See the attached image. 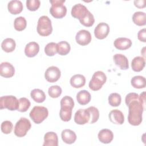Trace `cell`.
Segmentation results:
<instances>
[{
    "mask_svg": "<svg viewBox=\"0 0 146 146\" xmlns=\"http://www.w3.org/2000/svg\"><path fill=\"white\" fill-rule=\"evenodd\" d=\"M128 107V120L130 124L137 126L142 122V113L145 110L144 107L139 100V96L130 102L127 105Z\"/></svg>",
    "mask_w": 146,
    "mask_h": 146,
    "instance_id": "cell-1",
    "label": "cell"
},
{
    "mask_svg": "<svg viewBox=\"0 0 146 146\" xmlns=\"http://www.w3.org/2000/svg\"><path fill=\"white\" fill-rule=\"evenodd\" d=\"M50 2L51 3L50 13L53 17L60 19L66 15L67 8L63 5L64 0H50Z\"/></svg>",
    "mask_w": 146,
    "mask_h": 146,
    "instance_id": "cell-2",
    "label": "cell"
},
{
    "mask_svg": "<svg viewBox=\"0 0 146 146\" xmlns=\"http://www.w3.org/2000/svg\"><path fill=\"white\" fill-rule=\"evenodd\" d=\"M38 33L43 36L50 35L52 31V27L50 19L46 15L40 17L38 21L36 27Z\"/></svg>",
    "mask_w": 146,
    "mask_h": 146,
    "instance_id": "cell-3",
    "label": "cell"
},
{
    "mask_svg": "<svg viewBox=\"0 0 146 146\" xmlns=\"http://www.w3.org/2000/svg\"><path fill=\"white\" fill-rule=\"evenodd\" d=\"M29 115L35 123L40 124L48 116V111L43 106H34Z\"/></svg>",
    "mask_w": 146,
    "mask_h": 146,
    "instance_id": "cell-4",
    "label": "cell"
},
{
    "mask_svg": "<svg viewBox=\"0 0 146 146\" xmlns=\"http://www.w3.org/2000/svg\"><path fill=\"white\" fill-rule=\"evenodd\" d=\"M106 80L107 76L106 74L103 71H98L93 74L89 82V88L93 91H98L102 87Z\"/></svg>",
    "mask_w": 146,
    "mask_h": 146,
    "instance_id": "cell-5",
    "label": "cell"
},
{
    "mask_svg": "<svg viewBox=\"0 0 146 146\" xmlns=\"http://www.w3.org/2000/svg\"><path fill=\"white\" fill-rule=\"evenodd\" d=\"M19 106V100L13 95L3 96L0 98V108H7L10 111L17 110Z\"/></svg>",
    "mask_w": 146,
    "mask_h": 146,
    "instance_id": "cell-6",
    "label": "cell"
},
{
    "mask_svg": "<svg viewBox=\"0 0 146 146\" xmlns=\"http://www.w3.org/2000/svg\"><path fill=\"white\" fill-rule=\"evenodd\" d=\"M31 123L29 119L26 117H21L15 124L14 130V134L19 137H23L31 128Z\"/></svg>",
    "mask_w": 146,
    "mask_h": 146,
    "instance_id": "cell-7",
    "label": "cell"
},
{
    "mask_svg": "<svg viewBox=\"0 0 146 146\" xmlns=\"http://www.w3.org/2000/svg\"><path fill=\"white\" fill-rule=\"evenodd\" d=\"M90 112L88 108L79 109L75 113L74 121L79 125H83L88 123L90 120Z\"/></svg>",
    "mask_w": 146,
    "mask_h": 146,
    "instance_id": "cell-8",
    "label": "cell"
},
{
    "mask_svg": "<svg viewBox=\"0 0 146 146\" xmlns=\"http://www.w3.org/2000/svg\"><path fill=\"white\" fill-rule=\"evenodd\" d=\"M89 11L84 5L81 3H78L72 7L71 14L74 18H77L80 21L87 16Z\"/></svg>",
    "mask_w": 146,
    "mask_h": 146,
    "instance_id": "cell-9",
    "label": "cell"
},
{
    "mask_svg": "<svg viewBox=\"0 0 146 146\" xmlns=\"http://www.w3.org/2000/svg\"><path fill=\"white\" fill-rule=\"evenodd\" d=\"M61 75V72L59 68L55 66L49 67L45 71L44 78L50 83H54L58 81Z\"/></svg>",
    "mask_w": 146,
    "mask_h": 146,
    "instance_id": "cell-10",
    "label": "cell"
},
{
    "mask_svg": "<svg viewBox=\"0 0 146 146\" xmlns=\"http://www.w3.org/2000/svg\"><path fill=\"white\" fill-rule=\"evenodd\" d=\"M110 32L108 25L104 22L99 23L95 28L94 34L96 38L103 39L107 36Z\"/></svg>",
    "mask_w": 146,
    "mask_h": 146,
    "instance_id": "cell-11",
    "label": "cell"
},
{
    "mask_svg": "<svg viewBox=\"0 0 146 146\" xmlns=\"http://www.w3.org/2000/svg\"><path fill=\"white\" fill-rule=\"evenodd\" d=\"M91 39L92 37L90 33L86 30L79 31L75 36L76 42L81 46H86L89 44L91 41Z\"/></svg>",
    "mask_w": 146,
    "mask_h": 146,
    "instance_id": "cell-12",
    "label": "cell"
},
{
    "mask_svg": "<svg viewBox=\"0 0 146 146\" xmlns=\"http://www.w3.org/2000/svg\"><path fill=\"white\" fill-rule=\"evenodd\" d=\"M15 74V68L14 66L9 62H2L0 65V75L1 76L9 78H11Z\"/></svg>",
    "mask_w": 146,
    "mask_h": 146,
    "instance_id": "cell-13",
    "label": "cell"
},
{
    "mask_svg": "<svg viewBox=\"0 0 146 146\" xmlns=\"http://www.w3.org/2000/svg\"><path fill=\"white\" fill-rule=\"evenodd\" d=\"M110 120L115 124H123L124 121V116L123 112L119 110H113L108 115Z\"/></svg>",
    "mask_w": 146,
    "mask_h": 146,
    "instance_id": "cell-14",
    "label": "cell"
},
{
    "mask_svg": "<svg viewBox=\"0 0 146 146\" xmlns=\"http://www.w3.org/2000/svg\"><path fill=\"white\" fill-rule=\"evenodd\" d=\"M115 64L121 70H125L129 68V63L127 58L121 54H116L113 56Z\"/></svg>",
    "mask_w": 146,
    "mask_h": 146,
    "instance_id": "cell-15",
    "label": "cell"
},
{
    "mask_svg": "<svg viewBox=\"0 0 146 146\" xmlns=\"http://www.w3.org/2000/svg\"><path fill=\"white\" fill-rule=\"evenodd\" d=\"M43 146H58V137L56 133L48 132L44 136Z\"/></svg>",
    "mask_w": 146,
    "mask_h": 146,
    "instance_id": "cell-16",
    "label": "cell"
},
{
    "mask_svg": "<svg viewBox=\"0 0 146 146\" xmlns=\"http://www.w3.org/2000/svg\"><path fill=\"white\" fill-rule=\"evenodd\" d=\"M113 44L117 49L125 50L131 47L132 46V41L131 39L124 37L117 38L115 40Z\"/></svg>",
    "mask_w": 146,
    "mask_h": 146,
    "instance_id": "cell-17",
    "label": "cell"
},
{
    "mask_svg": "<svg viewBox=\"0 0 146 146\" xmlns=\"http://www.w3.org/2000/svg\"><path fill=\"white\" fill-rule=\"evenodd\" d=\"M39 51V46L35 42H31L27 43L25 48V54L29 58L34 57Z\"/></svg>",
    "mask_w": 146,
    "mask_h": 146,
    "instance_id": "cell-18",
    "label": "cell"
},
{
    "mask_svg": "<svg viewBox=\"0 0 146 146\" xmlns=\"http://www.w3.org/2000/svg\"><path fill=\"white\" fill-rule=\"evenodd\" d=\"M98 137L100 142L104 144H108L112 141L113 139V134L110 129L106 128L99 131Z\"/></svg>",
    "mask_w": 146,
    "mask_h": 146,
    "instance_id": "cell-19",
    "label": "cell"
},
{
    "mask_svg": "<svg viewBox=\"0 0 146 146\" xmlns=\"http://www.w3.org/2000/svg\"><path fill=\"white\" fill-rule=\"evenodd\" d=\"M23 5L21 1L17 0H13L9 2L7 9L9 11L14 15L19 14L23 10Z\"/></svg>",
    "mask_w": 146,
    "mask_h": 146,
    "instance_id": "cell-20",
    "label": "cell"
},
{
    "mask_svg": "<svg viewBox=\"0 0 146 146\" xmlns=\"http://www.w3.org/2000/svg\"><path fill=\"white\" fill-rule=\"evenodd\" d=\"M62 140L66 144H71L74 143L76 139V133L72 130L66 129L62 131L61 133Z\"/></svg>",
    "mask_w": 146,
    "mask_h": 146,
    "instance_id": "cell-21",
    "label": "cell"
},
{
    "mask_svg": "<svg viewBox=\"0 0 146 146\" xmlns=\"http://www.w3.org/2000/svg\"><path fill=\"white\" fill-rule=\"evenodd\" d=\"M145 58L137 56L135 57L131 62L132 69L135 72H140L145 67Z\"/></svg>",
    "mask_w": 146,
    "mask_h": 146,
    "instance_id": "cell-22",
    "label": "cell"
},
{
    "mask_svg": "<svg viewBox=\"0 0 146 146\" xmlns=\"http://www.w3.org/2000/svg\"><path fill=\"white\" fill-rule=\"evenodd\" d=\"M70 82L71 86L76 88H79L85 85L86 78L82 74H76L71 78Z\"/></svg>",
    "mask_w": 146,
    "mask_h": 146,
    "instance_id": "cell-23",
    "label": "cell"
},
{
    "mask_svg": "<svg viewBox=\"0 0 146 146\" xmlns=\"http://www.w3.org/2000/svg\"><path fill=\"white\" fill-rule=\"evenodd\" d=\"M91 99V96L90 93L85 90L80 91L76 95L77 101L81 105L88 104L90 102Z\"/></svg>",
    "mask_w": 146,
    "mask_h": 146,
    "instance_id": "cell-24",
    "label": "cell"
},
{
    "mask_svg": "<svg viewBox=\"0 0 146 146\" xmlns=\"http://www.w3.org/2000/svg\"><path fill=\"white\" fill-rule=\"evenodd\" d=\"M72 108H73L67 106H60L59 116L62 120L64 121H68L71 120Z\"/></svg>",
    "mask_w": 146,
    "mask_h": 146,
    "instance_id": "cell-25",
    "label": "cell"
},
{
    "mask_svg": "<svg viewBox=\"0 0 146 146\" xmlns=\"http://www.w3.org/2000/svg\"><path fill=\"white\" fill-rule=\"evenodd\" d=\"M133 23L139 26H144L146 24V15L142 11L135 12L132 16Z\"/></svg>",
    "mask_w": 146,
    "mask_h": 146,
    "instance_id": "cell-26",
    "label": "cell"
},
{
    "mask_svg": "<svg viewBox=\"0 0 146 146\" xmlns=\"http://www.w3.org/2000/svg\"><path fill=\"white\" fill-rule=\"evenodd\" d=\"M16 46L15 40L12 38H6L4 39L1 43V47L2 50L6 52H13Z\"/></svg>",
    "mask_w": 146,
    "mask_h": 146,
    "instance_id": "cell-27",
    "label": "cell"
},
{
    "mask_svg": "<svg viewBox=\"0 0 146 146\" xmlns=\"http://www.w3.org/2000/svg\"><path fill=\"white\" fill-rule=\"evenodd\" d=\"M131 83L132 87L135 88H144L146 86V80L144 76H135L131 79Z\"/></svg>",
    "mask_w": 146,
    "mask_h": 146,
    "instance_id": "cell-28",
    "label": "cell"
},
{
    "mask_svg": "<svg viewBox=\"0 0 146 146\" xmlns=\"http://www.w3.org/2000/svg\"><path fill=\"white\" fill-rule=\"evenodd\" d=\"M30 96L31 98L36 103H42L46 99V95L44 92L40 89L35 88L31 91Z\"/></svg>",
    "mask_w": 146,
    "mask_h": 146,
    "instance_id": "cell-29",
    "label": "cell"
},
{
    "mask_svg": "<svg viewBox=\"0 0 146 146\" xmlns=\"http://www.w3.org/2000/svg\"><path fill=\"white\" fill-rule=\"evenodd\" d=\"M58 53L60 55H66L69 53L71 50L70 44L66 41H61L57 43Z\"/></svg>",
    "mask_w": 146,
    "mask_h": 146,
    "instance_id": "cell-30",
    "label": "cell"
},
{
    "mask_svg": "<svg viewBox=\"0 0 146 146\" xmlns=\"http://www.w3.org/2000/svg\"><path fill=\"white\" fill-rule=\"evenodd\" d=\"M27 26L26 19L23 17H19L15 19L14 22V29L18 31H21L25 29Z\"/></svg>",
    "mask_w": 146,
    "mask_h": 146,
    "instance_id": "cell-31",
    "label": "cell"
},
{
    "mask_svg": "<svg viewBox=\"0 0 146 146\" xmlns=\"http://www.w3.org/2000/svg\"><path fill=\"white\" fill-rule=\"evenodd\" d=\"M121 98L118 93H112L108 96V103L112 107H117L121 104Z\"/></svg>",
    "mask_w": 146,
    "mask_h": 146,
    "instance_id": "cell-32",
    "label": "cell"
},
{
    "mask_svg": "<svg viewBox=\"0 0 146 146\" xmlns=\"http://www.w3.org/2000/svg\"><path fill=\"white\" fill-rule=\"evenodd\" d=\"M45 54L49 56H52L58 52L57 43L55 42H50L44 47Z\"/></svg>",
    "mask_w": 146,
    "mask_h": 146,
    "instance_id": "cell-33",
    "label": "cell"
},
{
    "mask_svg": "<svg viewBox=\"0 0 146 146\" xmlns=\"http://www.w3.org/2000/svg\"><path fill=\"white\" fill-rule=\"evenodd\" d=\"M18 100L19 106L17 110L22 112L27 111L31 105L30 100L26 98H21Z\"/></svg>",
    "mask_w": 146,
    "mask_h": 146,
    "instance_id": "cell-34",
    "label": "cell"
},
{
    "mask_svg": "<svg viewBox=\"0 0 146 146\" xmlns=\"http://www.w3.org/2000/svg\"><path fill=\"white\" fill-rule=\"evenodd\" d=\"M62 90L60 87L57 85L52 86L49 87L48 94L49 96L52 98H58L62 94Z\"/></svg>",
    "mask_w": 146,
    "mask_h": 146,
    "instance_id": "cell-35",
    "label": "cell"
},
{
    "mask_svg": "<svg viewBox=\"0 0 146 146\" xmlns=\"http://www.w3.org/2000/svg\"><path fill=\"white\" fill-rule=\"evenodd\" d=\"M88 109L90 111V116H91V118L89 123L90 124H93L98 120L99 117V111L97 108L94 106H91L88 107Z\"/></svg>",
    "mask_w": 146,
    "mask_h": 146,
    "instance_id": "cell-36",
    "label": "cell"
},
{
    "mask_svg": "<svg viewBox=\"0 0 146 146\" xmlns=\"http://www.w3.org/2000/svg\"><path fill=\"white\" fill-rule=\"evenodd\" d=\"M80 22L82 25L86 27H91L94 25L95 22L94 15L90 11H89L87 16L84 19L81 20Z\"/></svg>",
    "mask_w": 146,
    "mask_h": 146,
    "instance_id": "cell-37",
    "label": "cell"
},
{
    "mask_svg": "<svg viewBox=\"0 0 146 146\" xmlns=\"http://www.w3.org/2000/svg\"><path fill=\"white\" fill-rule=\"evenodd\" d=\"M40 5L39 0H27L26 7L30 11H35L38 9Z\"/></svg>",
    "mask_w": 146,
    "mask_h": 146,
    "instance_id": "cell-38",
    "label": "cell"
},
{
    "mask_svg": "<svg viewBox=\"0 0 146 146\" xmlns=\"http://www.w3.org/2000/svg\"><path fill=\"white\" fill-rule=\"evenodd\" d=\"M1 131L5 134L10 133L12 131L13 125V123L9 120H5L3 121L1 125Z\"/></svg>",
    "mask_w": 146,
    "mask_h": 146,
    "instance_id": "cell-39",
    "label": "cell"
},
{
    "mask_svg": "<svg viewBox=\"0 0 146 146\" xmlns=\"http://www.w3.org/2000/svg\"><path fill=\"white\" fill-rule=\"evenodd\" d=\"M67 106L72 108L74 107V102L73 99L69 96H64L60 100V106Z\"/></svg>",
    "mask_w": 146,
    "mask_h": 146,
    "instance_id": "cell-40",
    "label": "cell"
},
{
    "mask_svg": "<svg viewBox=\"0 0 146 146\" xmlns=\"http://www.w3.org/2000/svg\"><path fill=\"white\" fill-rule=\"evenodd\" d=\"M137 38L139 40L143 42H146V29H143L138 32Z\"/></svg>",
    "mask_w": 146,
    "mask_h": 146,
    "instance_id": "cell-41",
    "label": "cell"
},
{
    "mask_svg": "<svg viewBox=\"0 0 146 146\" xmlns=\"http://www.w3.org/2000/svg\"><path fill=\"white\" fill-rule=\"evenodd\" d=\"M134 5L136 7L141 9L145 7V0H136L134 1Z\"/></svg>",
    "mask_w": 146,
    "mask_h": 146,
    "instance_id": "cell-42",
    "label": "cell"
},
{
    "mask_svg": "<svg viewBox=\"0 0 146 146\" xmlns=\"http://www.w3.org/2000/svg\"><path fill=\"white\" fill-rule=\"evenodd\" d=\"M139 96L140 103L144 107H145V92H143L140 94V95H139Z\"/></svg>",
    "mask_w": 146,
    "mask_h": 146,
    "instance_id": "cell-43",
    "label": "cell"
}]
</instances>
